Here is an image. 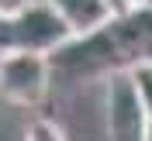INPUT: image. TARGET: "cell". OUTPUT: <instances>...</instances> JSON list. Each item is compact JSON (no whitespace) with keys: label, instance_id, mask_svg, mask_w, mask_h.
Returning <instances> with one entry per match:
<instances>
[{"label":"cell","instance_id":"1","mask_svg":"<svg viewBox=\"0 0 152 141\" xmlns=\"http://www.w3.org/2000/svg\"><path fill=\"white\" fill-rule=\"evenodd\" d=\"M52 90V66L42 52L0 48V103L14 110H38Z\"/></svg>","mask_w":152,"mask_h":141},{"label":"cell","instance_id":"2","mask_svg":"<svg viewBox=\"0 0 152 141\" xmlns=\"http://www.w3.org/2000/svg\"><path fill=\"white\" fill-rule=\"evenodd\" d=\"M100 114H104L107 141H145L149 114L135 93L128 72H114L100 79Z\"/></svg>","mask_w":152,"mask_h":141},{"label":"cell","instance_id":"3","mask_svg":"<svg viewBox=\"0 0 152 141\" xmlns=\"http://www.w3.org/2000/svg\"><path fill=\"white\" fill-rule=\"evenodd\" d=\"M73 35L66 21L48 7L45 0H35L24 14L10 21H0V48H24V52H42L48 55Z\"/></svg>","mask_w":152,"mask_h":141},{"label":"cell","instance_id":"4","mask_svg":"<svg viewBox=\"0 0 152 141\" xmlns=\"http://www.w3.org/2000/svg\"><path fill=\"white\" fill-rule=\"evenodd\" d=\"M45 4L73 28V35L94 31V28H100V24L111 17L107 7H104V0H45Z\"/></svg>","mask_w":152,"mask_h":141},{"label":"cell","instance_id":"5","mask_svg":"<svg viewBox=\"0 0 152 141\" xmlns=\"http://www.w3.org/2000/svg\"><path fill=\"white\" fill-rule=\"evenodd\" d=\"M24 141H69V134L52 117H31L24 124Z\"/></svg>","mask_w":152,"mask_h":141},{"label":"cell","instance_id":"6","mask_svg":"<svg viewBox=\"0 0 152 141\" xmlns=\"http://www.w3.org/2000/svg\"><path fill=\"white\" fill-rule=\"evenodd\" d=\"M128 76H132V86H135V93H138V100H142L145 114L152 117V62H138V66H132Z\"/></svg>","mask_w":152,"mask_h":141},{"label":"cell","instance_id":"7","mask_svg":"<svg viewBox=\"0 0 152 141\" xmlns=\"http://www.w3.org/2000/svg\"><path fill=\"white\" fill-rule=\"evenodd\" d=\"M104 7L111 17H128V14H135V10L149 7V0H104Z\"/></svg>","mask_w":152,"mask_h":141},{"label":"cell","instance_id":"8","mask_svg":"<svg viewBox=\"0 0 152 141\" xmlns=\"http://www.w3.org/2000/svg\"><path fill=\"white\" fill-rule=\"evenodd\" d=\"M31 4L35 0H0V21H10V17H18V14H24Z\"/></svg>","mask_w":152,"mask_h":141},{"label":"cell","instance_id":"9","mask_svg":"<svg viewBox=\"0 0 152 141\" xmlns=\"http://www.w3.org/2000/svg\"><path fill=\"white\" fill-rule=\"evenodd\" d=\"M149 7H152V0H149Z\"/></svg>","mask_w":152,"mask_h":141}]
</instances>
